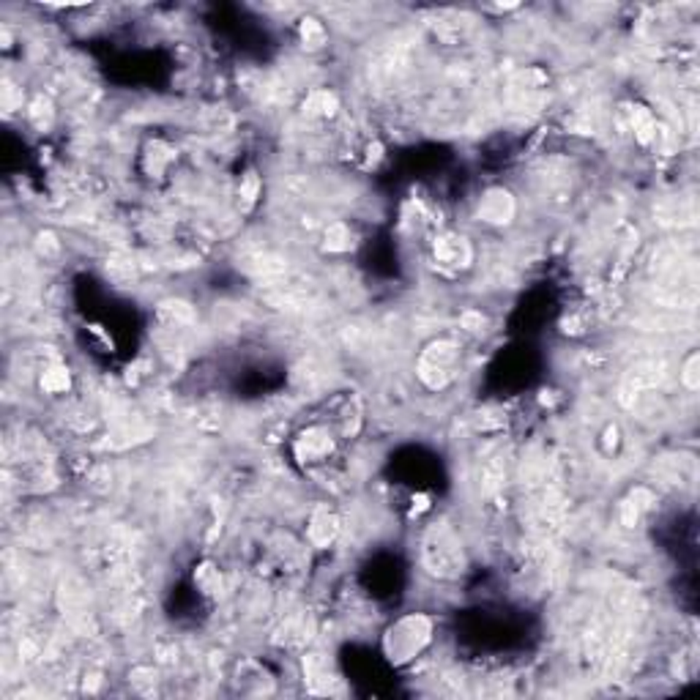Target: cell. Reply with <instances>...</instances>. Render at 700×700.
I'll return each mask as SVG.
<instances>
[{
  "instance_id": "7a4b0ae2",
  "label": "cell",
  "mask_w": 700,
  "mask_h": 700,
  "mask_svg": "<svg viewBox=\"0 0 700 700\" xmlns=\"http://www.w3.org/2000/svg\"><path fill=\"white\" fill-rule=\"evenodd\" d=\"M460 367V345L452 340L432 342L419 359V377L430 389H443L452 384V377Z\"/></svg>"
},
{
  "instance_id": "8fae6325",
  "label": "cell",
  "mask_w": 700,
  "mask_h": 700,
  "mask_svg": "<svg viewBox=\"0 0 700 700\" xmlns=\"http://www.w3.org/2000/svg\"><path fill=\"white\" fill-rule=\"evenodd\" d=\"M301 36H304V41H306L309 47H321V44L326 41V31H323V25L317 22V20H304Z\"/></svg>"
},
{
  "instance_id": "8992f818",
  "label": "cell",
  "mask_w": 700,
  "mask_h": 700,
  "mask_svg": "<svg viewBox=\"0 0 700 700\" xmlns=\"http://www.w3.org/2000/svg\"><path fill=\"white\" fill-rule=\"evenodd\" d=\"M515 211H518L515 198L509 195L506 189H490V192H484V198L479 200V219L490 222V225H509Z\"/></svg>"
},
{
  "instance_id": "3957f363",
  "label": "cell",
  "mask_w": 700,
  "mask_h": 700,
  "mask_svg": "<svg viewBox=\"0 0 700 700\" xmlns=\"http://www.w3.org/2000/svg\"><path fill=\"white\" fill-rule=\"evenodd\" d=\"M334 449H337V430L329 427V424H315V427H306L296 443H293V452H296V460L306 468H323L332 463L334 457Z\"/></svg>"
},
{
  "instance_id": "6da1fadb",
  "label": "cell",
  "mask_w": 700,
  "mask_h": 700,
  "mask_svg": "<svg viewBox=\"0 0 700 700\" xmlns=\"http://www.w3.org/2000/svg\"><path fill=\"white\" fill-rule=\"evenodd\" d=\"M421 555H424V563L432 575L455 578L457 572H463V545L449 526H435L424 536Z\"/></svg>"
},
{
  "instance_id": "9c48e42d",
  "label": "cell",
  "mask_w": 700,
  "mask_h": 700,
  "mask_svg": "<svg viewBox=\"0 0 700 700\" xmlns=\"http://www.w3.org/2000/svg\"><path fill=\"white\" fill-rule=\"evenodd\" d=\"M41 389L49 394H60L69 389V369L66 367H47L41 375Z\"/></svg>"
},
{
  "instance_id": "5b68a950",
  "label": "cell",
  "mask_w": 700,
  "mask_h": 700,
  "mask_svg": "<svg viewBox=\"0 0 700 700\" xmlns=\"http://www.w3.org/2000/svg\"><path fill=\"white\" fill-rule=\"evenodd\" d=\"M421 632H430V621L424 618H405L397 629H392V660H411L419 654L421 643L424 641H413V634H421Z\"/></svg>"
},
{
  "instance_id": "ba28073f",
  "label": "cell",
  "mask_w": 700,
  "mask_h": 700,
  "mask_svg": "<svg viewBox=\"0 0 700 700\" xmlns=\"http://www.w3.org/2000/svg\"><path fill=\"white\" fill-rule=\"evenodd\" d=\"M334 110H337V96L329 93V91H315V93L304 102V112L312 115V118L334 115Z\"/></svg>"
},
{
  "instance_id": "277c9868",
  "label": "cell",
  "mask_w": 700,
  "mask_h": 700,
  "mask_svg": "<svg viewBox=\"0 0 700 700\" xmlns=\"http://www.w3.org/2000/svg\"><path fill=\"white\" fill-rule=\"evenodd\" d=\"M474 258L471 244L457 233H443L435 238V261L443 269H465Z\"/></svg>"
},
{
  "instance_id": "7c38bea8",
  "label": "cell",
  "mask_w": 700,
  "mask_h": 700,
  "mask_svg": "<svg viewBox=\"0 0 700 700\" xmlns=\"http://www.w3.org/2000/svg\"><path fill=\"white\" fill-rule=\"evenodd\" d=\"M695 369H697V356H689L687 359V364H684V384H687V389H697V375H695Z\"/></svg>"
},
{
  "instance_id": "30bf717a",
  "label": "cell",
  "mask_w": 700,
  "mask_h": 700,
  "mask_svg": "<svg viewBox=\"0 0 700 700\" xmlns=\"http://www.w3.org/2000/svg\"><path fill=\"white\" fill-rule=\"evenodd\" d=\"M350 230L342 225V222H334V225H329V230H326V249H332V252H345V249H350Z\"/></svg>"
},
{
  "instance_id": "52a82bcc",
  "label": "cell",
  "mask_w": 700,
  "mask_h": 700,
  "mask_svg": "<svg viewBox=\"0 0 700 700\" xmlns=\"http://www.w3.org/2000/svg\"><path fill=\"white\" fill-rule=\"evenodd\" d=\"M340 534V520L337 515H332L329 509H317V512L312 515L309 520V528H306V536L315 547H326L334 542V536Z\"/></svg>"
}]
</instances>
